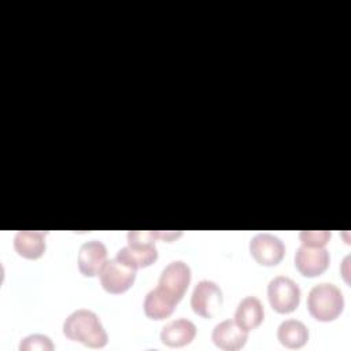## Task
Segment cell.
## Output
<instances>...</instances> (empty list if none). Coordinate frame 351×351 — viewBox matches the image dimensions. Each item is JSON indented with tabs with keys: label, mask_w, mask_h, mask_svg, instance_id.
<instances>
[{
	"label": "cell",
	"mask_w": 351,
	"mask_h": 351,
	"mask_svg": "<svg viewBox=\"0 0 351 351\" xmlns=\"http://www.w3.org/2000/svg\"><path fill=\"white\" fill-rule=\"evenodd\" d=\"M250 254L262 266H276L284 258L285 245L271 233H258L250 240Z\"/></svg>",
	"instance_id": "ba28073f"
},
{
	"label": "cell",
	"mask_w": 351,
	"mask_h": 351,
	"mask_svg": "<svg viewBox=\"0 0 351 351\" xmlns=\"http://www.w3.org/2000/svg\"><path fill=\"white\" fill-rule=\"evenodd\" d=\"M222 304V291L217 282L211 280L199 281L191 296V307L192 310L203 317L213 318Z\"/></svg>",
	"instance_id": "52a82bcc"
},
{
	"label": "cell",
	"mask_w": 351,
	"mask_h": 351,
	"mask_svg": "<svg viewBox=\"0 0 351 351\" xmlns=\"http://www.w3.org/2000/svg\"><path fill=\"white\" fill-rule=\"evenodd\" d=\"M307 308L317 321H335L344 308L343 292L332 282L317 284L307 295Z\"/></svg>",
	"instance_id": "3957f363"
},
{
	"label": "cell",
	"mask_w": 351,
	"mask_h": 351,
	"mask_svg": "<svg viewBox=\"0 0 351 351\" xmlns=\"http://www.w3.org/2000/svg\"><path fill=\"white\" fill-rule=\"evenodd\" d=\"M136 269L114 258L106 262L103 266L99 280L101 288L108 293H123L126 292L136 280Z\"/></svg>",
	"instance_id": "5b68a950"
},
{
	"label": "cell",
	"mask_w": 351,
	"mask_h": 351,
	"mask_svg": "<svg viewBox=\"0 0 351 351\" xmlns=\"http://www.w3.org/2000/svg\"><path fill=\"white\" fill-rule=\"evenodd\" d=\"M277 339L287 348H300L308 340V329L299 319H285L277 328Z\"/></svg>",
	"instance_id": "2e32d148"
},
{
	"label": "cell",
	"mask_w": 351,
	"mask_h": 351,
	"mask_svg": "<svg viewBox=\"0 0 351 351\" xmlns=\"http://www.w3.org/2000/svg\"><path fill=\"white\" fill-rule=\"evenodd\" d=\"M47 232L18 230L14 237V248L18 255L26 259H38L47 250Z\"/></svg>",
	"instance_id": "4fadbf2b"
},
{
	"label": "cell",
	"mask_w": 351,
	"mask_h": 351,
	"mask_svg": "<svg viewBox=\"0 0 351 351\" xmlns=\"http://www.w3.org/2000/svg\"><path fill=\"white\" fill-rule=\"evenodd\" d=\"M156 239V230H130L128 232V245L119 248L115 258L136 270L151 266L158 259Z\"/></svg>",
	"instance_id": "7a4b0ae2"
},
{
	"label": "cell",
	"mask_w": 351,
	"mask_h": 351,
	"mask_svg": "<svg viewBox=\"0 0 351 351\" xmlns=\"http://www.w3.org/2000/svg\"><path fill=\"white\" fill-rule=\"evenodd\" d=\"M107 262V247L99 240H90L81 244L78 250V270L85 277H96L100 274Z\"/></svg>",
	"instance_id": "30bf717a"
},
{
	"label": "cell",
	"mask_w": 351,
	"mask_h": 351,
	"mask_svg": "<svg viewBox=\"0 0 351 351\" xmlns=\"http://www.w3.org/2000/svg\"><path fill=\"white\" fill-rule=\"evenodd\" d=\"M295 266L304 277H317L322 274L330 262V256L324 247H310L302 244L295 252Z\"/></svg>",
	"instance_id": "9c48e42d"
},
{
	"label": "cell",
	"mask_w": 351,
	"mask_h": 351,
	"mask_svg": "<svg viewBox=\"0 0 351 351\" xmlns=\"http://www.w3.org/2000/svg\"><path fill=\"white\" fill-rule=\"evenodd\" d=\"M177 306V302L169 296L163 289L155 287L144 298V313L149 319L160 321L170 317Z\"/></svg>",
	"instance_id": "5bb4252c"
},
{
	"label": "cell",
	"mask_w": 351,
	"mask_h": 351,
	"mask_svg": "<svg viewBox=\"0 0 351 351\" xmlns=\"http://www.w3.org/2000/svg\"><path fill=\"white\" fill-rule=\"evenodd\" d=\"M265 318L262 302L256 296H245L237 304L234 311V321L245 330L256 329Z\"/></svg>",
	"instance_id": "9a60e30c"
},
{
	"label": "cell",
	"mask_w": 351,
	"mask_h": 351,
	"mask_svg": "<svg viewBox=\"0 0 351 351\" xmlns=\"http://www.w3.org/2000/svg\"><path fill=\"white\" fill-rule=\"evenodd\" d=\"M63 335L71 341H80L90 348L107 344V332L97 314L88 308H78L67 315L63 322Z\"/></svg>",
	"instance_id": "6da1fadb"
},
{
	"label": "cell",
	"mask_w": 351,
	"mask_h": 351,
	"mask_svg": "<svg viewBox=\"0 0 351 351\" xmlns=\"http://www.w3.org/2000/svg\"><path fill=\"white\" fill-rule=\"evenodd\" d=\"M196 336V326L186 318H177L166 324L160 330V340L167 347H184Z\"/></svg>",
	"instance_id": "7c38bea8"
},
{
	"label": "cell",
	"mask_w": 351,
	"mask_h": 351,
	"mask_svg": "<svg viewBox=\"0 0 351 351\" xmlns=\"http://www.w3.org/2000/svg\"><path fill=\"white\" fill-rule=\"evenodd\" d=\"M191 277V267L184 261H173L162 270L158 287L178 303L188 289Z\"/></svg>",
	"instance_id": "8992f818"
},
{
	"label": "cell",
	"mask_w": 351,
	"mask_h": 351,
	"mask_svg": "<svg viewBox=\"0 0 351 351\" xmlns=\"http://www.w3.org/2000/svg\"><path fill=\"white\" fill-rule=\"evenodd\" d=\"M53 348H55V344L52 343V340L48 336L40 335V333L29 335V336L23 337L19 343V350L21 351H30V350L51 351Z\"/></svg>",
	"instance_id": "e0dca14e"
},
{
	"label": "cell",
	"mask_w": 351,
	"mask_h": 351,
	"mask_svg": "<svg viewBox=\"0 0 351 351\" xmlns=\"http://www.w3.org/2000/svg\"><path fill=\"white\" fill-rule=\"evenodd\" d=\"M248 339V330L241 328L234 319H225L217 324L211 333L213 343L225 351H236L244 347Z\"/></svg>",
	"instance_id": "8fae6325"
},
{
	"label": "cell",
	"mask_w": 351,
	"mask_h": 351,
	"mask_svg": "<svg viewBox=\"0 0 351 351\" xmlns=\"http://www.w3.org/2000/svg\"><path fill=\"white\" fill-rule=\"evenodd\" d=\"M267 298L274 311L280 314L292 313L300 302V288L289 277L277 276L267 285Z\"/></svg>",
	"instance_id": "277c9868"
},
{
	"label": "cell",
	"mask_w": 351,
	"mask_h": 351,
	"mask_svg": "<svg viewBox=\"0 0 351 351\" xmlns=\"http://www.w3.org/2000/svg\"><path fill=\"white\" fill-rule=\"evenodd\" d=\"M302 244L310 247H325L330 239L329 230H302L299 233Z\"/></svg>",
	"instance_id": "ac0fdd59"
}]
</instances>
